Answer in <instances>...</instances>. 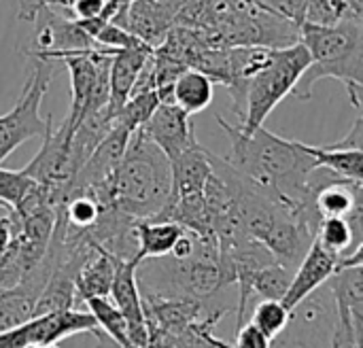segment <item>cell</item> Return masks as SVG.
I'll return each mask as SVG.
<instances>
[{"instance_id": "1", "label": "cell", "mask_w": 363, "mask_h": 348, "mask_svg": "<svg viewBox=\"0 0 363 348\" xmlns=\"http://www.w3.org/2000/svg\"><path fill=\"white\" fill-rule=\"evenodd\" d=\"M217 123L230 138V153L223 159L242 179L289 208L321 221L311 193V174L317 162L304 142L281 138L264 125L242 134L238 125H230L221 115H217Z\"/></svg>"}, {"instance_id": "2", "label": "cell", "mask_w": 363, "mask_h": 348, "mask_svg": "<svg viewBox=\"0 0 363 348\" xmlns=\"http://www.w3.org/2000/svg\"><path fill=\"white\" fill-rule=\"evenodd\" d=\"M298 40L306 47L311 64L294 87V96L308 100L321 79H338L353 108H362L363 91V19H342L336 23L300 21Z\"/></svg>"}, {"instance_id": "3", "label": "cell", "mask_w": 363, "mask_h": 348, "mask_svg": "<svg viewBox=\"0 0 363 348\" xmlns=\"http://www.w3.org/2000/svg\"><path fill=\"white\" fill-rule=\"evenodd\" d=\"M111 206L134 221L162 215L172 191V164L138 128L111 176Z\"/></svg>"}, {"instance_id": "4", "label": "cell", "mask_w": 363, "mask_h": 348, "mask_svg": "<svg viewBox=\"0 0 363 348\" xmlns=\"http://www.w3.org/2000/svg\"><path fill=\"white\" fill-rule=\"evenodd\" d=\"M308 64L311 55L300 40L272 49L270 60L230 94L234 100L232 108L240 119L238 130L251 134L264 125L268 115L294 91Z\"/></svg>"}, {"instance_id": "5", "label": "cell", "mask_w": 363, "mask_h": 348, "mask_svg": "<svg viewBox=\"0 0 363 348\" xmlns=\"http://www.w3.org/2000/svg\"><path fill=\"white\" fill-rule=\"evenodd\" d=\"M32 70L26 79L23 91L13 104V108L0 115V164L23 142L32 138H43L47 117H40V102L55 74L53 60L32 57Z\"/></svg>"}, {"instance_id": "6", "label": "cell", "mask_w": 363, "mask_h": 348, "mask_svg": "<svg viewBox=\"0 0 363 348\" xmlns=\"http://www.w3.org/2000/svg\"><path fill=\"white\" fill-rule=\"evenodd\" d=\"M98 323L87 310H55L36 315L17 327L0 332V348H23L34 342H62L77 334H98Z\"/></svg>"}, {"instance_id": "7", "label": "cell", "mask_w": 363, "mask_h": 348, "mask_svg": "<svg viewBox=\"0 0 363 348\" xmlns=\"http://www.w3.org/2000/svg\"><path fill=\"white\" fill-rule=\"evenodd\" d=\"M143 313L151 336H177L187 325L206 315V302L185 296L140 293Z\"/></svg>"}, {"instance_id": "8", "label": "cell", "mask_w": 363, "mask_h": 348, "mask_svg": "<svg viewBox=\"0 0 363 348\" xmlns=\"http://www.w3.org/2000/svg\"><path fill=\"white\" fill-rule=\"evenodd\" d=\"M189 117L191 115H187L177 104L160 102L157 108L151 113V117L140 125V130L149 140H153L164 151V155L170 162H174L187 149L198 145Z\"/></svg>"}, {"instance_id": "9", "label": "cell", "mask_w": 363, "mask_h": 348, "mask_svg": "<svg viewBox=\"0 0 363 348\" xmlns=\"http://www.w3.org/2000/svg\"><path fill=\"white\" fill-rule=\"evenodd\" d=\"M136 266H138L136 257L117 259L115 279H113L108 298L125 317L134 348H147L149 330H147V321H145V313H143V298H140V289H138V281H136Z\"/></svg>"}, {"instance_id": "10", "label": "cell", "mask_w": 363, "mask_h": 348, "mask_svg": "<svg viewBox=\"0 0 363 348\" xmlns=\"http://www.w3.org/2000/svg\"><path fill=\"white\" fill-rule=\"evenodd\" d=\"M336 264H338V257L325 251L317 240H313L306 255L300 259L296 272L291 274V283L281 300L283 306L289 313H294V308L302 300H306L313 291H317L330 281V276L336 272Z\"/></svg>"}, {"instance_id": "11", "label": "cell", "mask_w": 363, "mask_h": 348, "mask_svg": "<svg viewBox=\"0 0 363 348\" xmlns=\"http://www.w3.org/2000/svg\"><path fill=\"white\" fill-rule=\"evenodd\" d=\"M151 53L153 47L147 43L113 51L111 66H108V102H106L113 117H117L125 100L132 96L134 83Z\"/></svg>"}, {"instance_id": "12", "label": "cell", "mask_w": 363, "mask_h": 348, "mask_svg": "<svg viewBox=\"0 0 363 348\" xmlns=\"http://www.w3.org/2000/svg\"><path fill=\"white\" fill-rule=\"evenodd\" d=\"M363 183L334 176L313 193V206L323 217H355L363 215Z\"/></svg>"}, {"instance_id": "13", "label": "cell", "mask_w": 363, "mask_h": 348, "mask_svg": "<svg viewBox=\"0 0 363 348\" xmlns=\"http://www.w3.org/2000/svg\"><path fill=\"white\" fill-rule=\"evenodd\" d=\"M185 228L177 221L166 219H143L134 223V236H136V259L138 264L143 259L164 257L170 255L177 240L183 236Z\"/></svg>"}, {"instance_id": "14", "label": "cell", "mask_w": 363, "mask_h": 348, "mask_svg": "<svg viewBox=\"0 0 363 348\" xmlns=\"http://www.w3.org/2000/svg\"><path fill=\"white\" fill-rule=\"evenodd\" d=\"M117 259L119 257L96 247V253L81 266L74 279V291L79 302H85L89 298H108Z\"/></svg>"}, {"instance_id": "15", "label": "cell", "mask_w": 363, "mask_h": 348, "mask_svg": "<svg viewBox=\"0 0 363 348\" xmlns=\"http://www.w3.org/2000/svg\"><path fill=\"white\" fill-rule=\"evenodd\" d=\"M215 94V81L198 70V68H185L177 74V79L170 85V102L183 108L187 115L202 113L211 106Z\"/></svg>"}, {"instance_id": "16", "label": "cell", "mask_w": 363, "mask_h": 348, "mask_svg": "<svg viewBox=\"0 0 363 348\" xmlns=\"http://www.w3.org/2000/svg\"><path fill=\"white\" fill-rule=\"evenodd\" d=\"M363 215L355 217H323L317 225L315 240L336 257L353 253L363 247Z\"/></svg>"}, {"instance_id": "17", "label": "cell", "mask_w": 363, "mask_h": 348, "mask_svg": "<svg viewBox=\"0 0 363 348\" xmlns=\"http://www.w3.org/2000/svg\"><path fill=\"white\" fill-rule=\"evenodd\" d=\"M328 289L336 302V306L347 308L351 313L355 330L363 336V268L359 266H347L338 268L330 281Z\"/></svg>"}, {"instance_id": "18", "label": "cell", "mask_w": 363, "mask_h": 348, "mask_svg": "<svg viewBox=\"0 0 363 348\" xmlns=\"http://www.w3.org/2000/svg\"><path fill=\"white\" fill-rule=\"evenodd\" d=\"M306 151L315 157L317 166H323L342 179L363 183V149H345L334 145H323V147L306 145Z\"/></svg>"}, {"instance_id": "19", "label": "cell", "mask_w": 363, "mask_h": 348, "mask_svg": "<svg viewBox=\"0 0 363 348\" xmlns=\"http://www.w3.org/2000/svg\"><path fill=\"white\" fill-rule=\"evenodd\" d=\"M87 310L91 313V317L98 323V330L108 336L115 344L121 348H134L132 338H130V327L125 317L121 315V310L113 304L111 298H89L85 300Z\"/></svg>"}, {"instance_id": "20", "label": "cell", "mask_w": 363, "mask_h": 348, "mask_svg": "<svg viewBox=\"0 0 363 348\" xmlns=\"http://www.w3.org/2000/svg\"><path fill=\"white\" fill-rule=\"evenodd\" d=\"M342 19H363V0H306L302 21L336 23Z\"/></svg>"}, {"instance_id": "21", "label": "cell", "mask_w": 363, "mask_h": 348, "mask_svg": "<svg viewBox=\"0 0 363 348\" xmlns=\"http://www.w3.org/2000/svg\"><path fill=\"white\" fill-rule=\"evenodd\" d=\"M289 317H291V313L283 306L281 300H262L253 308L249 323H253L272 342L285 332V327L289 325Z\"/></svg>"}, {"instance_id": "22", "label": "cell", "mask_w": 363, "mask_h": 348, "mask_svg": "<svg viewBox=\"0 0 363 348\" xmlns=\"http://www.w3.org/2000/svg\"><path fill=\"white\" fill-rule=\"evenodd\" d=\"M32 179L23 174V170H4L0 168V200L13 208L19 198L26 193V189L30 187Z\"/></svg>"}, {"instance_id": "23", "label": "cell", "mask_w": 363, "mask_h": 348, "mask_svg": "<svg viewBox=\"0 0 363 348\" xmlns=\"http://www.w3.org/2000/svg\"><path fill=\"white\" fill-rule=\"evenodd\" d=\"M70 0H17V17L21 21H34L43 9H60L70 13Z\"/></svg>"}, {"instance_id": "24", "label": "cell", "mask_w": 363, "mask_h": 348, "mask_svg": "<svg viewBox=\"0 0 363 348\" xmlns=\"http://www.w3.org/2000/svg\"><path fill=\"white\" fill-rule=\"evenodd\" d=\"M270 340L253 325V323H245L240 330H236V342L232 348H270Z\"/></svg>"}, {"instance_id": "25", "label": "cell", "mask_w": 363, "mask_h": 348, "mask_svg": "<svg viewBox=\"0 0 363 348\" xmlns=\"http://www.w3.org/2000/svg\"><path fill=\"white\" fill-rule=\"evenodd\" d=\"M108 0H70V15L74 19H96L104 13Z\"/></svg>"}, {"instance_id": "26", "label": "cell", "mask_w": 363, "mask_h": 348, "mask_svg": "<svg viewBox=\"0 0 363 348\" xmlns=\"http://www.w3.org/2000/svg\"><path fill=\"white\" fill-rule=\"evenodd\" d=\"M19 232V219L13 208H9V215L0 217V255L9 249L13 238Z\"/></svg>"}, {"instance_id": "27", "label": "cell", "mask_w": 363, "mask_h": 348, "mask_svg": "<svg viewBox=\"0 0 363 348\" xmlns=\"http://www.w3.org/2000/svg\"><path fill=\"white\" fill-rule=\"evenodd\" d=\"M23 348H60L57 344H53V342H34V344H28V347Z\"/></svg>"}, {"instance_id": "28", "label": "cell", "mask_w": 363, "mask_h": 348, "mask_svg": "<svg viewBox=\"0 0 363 348\" xmlns=\"http://www.w3.org/2000/svg\"><path fill=\"white\" fill-rule=\"evenodd\" d=\"M0 208H9V206H6V204H4V202L0 200Z\"/></svg>"}]
</instances>
